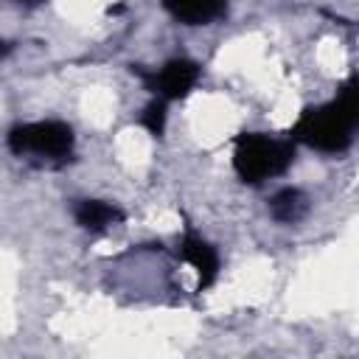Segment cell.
<instances>
[{
  "label": "cell",
  "mask_w": 359,
  "mask_h": 359,
  "mask_svg": "<svg viewBox=\"0 0 359 359\" xmlns=\"http://www.w3.org/2000/svg\"><path fill=\"white\" fill-rule=\"evenodd\" d=\"M269 213H272V219L280 222V224H297V222L309 213V196H306L300 188L286 185V188H280V191L272 194V199H269Z\"/></svg>",
  "instance_id": "cell-8"
},
{
  "label": "cell",
  "mask_w": 359,
  "mask_h": 359,
  "mask_svg": "<svg viewBox=\"0 0 359 359\" xmlns=\"http://www.w3.org/2000/svg\"><path fill=\"white\" fill-rule=\"evenodd\" d=\"M132 73L143 79L146 90H151L163 101H180L185 98L194 84L199 81V65L194 59H168L160 70H143L140 65H132Z\"/></svg>",
  "instance_id": "cell-4"
},
{
  "label": "cell",
  "mask_w": 359,
  "mask_h": 359,
  "mask_svg": "<svg viewBox=\"0 0 359 359\" xmlns=\"http://www.w3.org/2000/svg\"><path fill=\"white\" fill-rule=\"evenodd\" d=\"M294 160L292 137H269L264 132H241L233 149V168L241 182L261 185L269 177L283 174Z\"/></svg>",
  "instance_id": "cell-2"
},
{
  "label": "cell",
  "mask_w": 359,
  "mask_h": 359,
  "mask_svg": "<svg viewBox=\"0 0 359 359\" xmlns=\"http://www.w3.org/2000/svg\"><path fill=\"white\" fill-rule=\"evenodd\" d=\"M73 219L79 227H84L90 233H104L112 224L123 222V213L118 205H109L104 199H79L73 205Z\"/></svg>",
  "instance_id": "cell-7"
},
{
  "label": "cell",
  "mask_w": 359,
  "mask_h": 359,
  "mask_svg": "<svg viewBox=\"0 0 359 359\" xmlns=\"http://www.w3.org/2000/svg\"><path fill=\"white\" fill-rule=\"evenodd\" d=\"M180 258L196 269V289L199 292H208L216 283L219 266H222L219 264V252L202 236H196L194 230H185V236L180 241Z\"/></svg>",
  "instance_id": "cell-5"
},
{
  "label": "cell",
  "mask_w": 359,
  "mask_h": 359,
  "mask_svg": "<svg viewBox=\"0 0 359 359\" xmlns=\"http://www.w3.org/2000/svg\"><path fill=\"white\" fill-rule=\"evenodd\" d=\"M20 3H39V0H20Z\"/></svg>",
  "instance_id": "cell-11"
},
{
  "label": "cell",
  "mask_w": 359,
  "mask_h": 359,
  "mask_svg": "<svg viewBox=\"0 0 359 359\" xmlns=\"http://www.w3.org/2000/svg\"><path fill=\"white\" fill-rule=\"evenodd\" d=\"M230 0H163L165 11L182 25H210L227 11Z\"/></svg>",
  "instance_id": "cell-6"
},
{
  "label": "cell",
  "mask_w": 359,
  "mask_h": 359,
  "mask_svg": "<svg viewBox=\"0 0 359 359\" xmlns=\"http://www.w3.org/2000/svg\"><path fill=\"white\" fill-rule=\"evenodd\" d=\"M356 123H359V84L356 76H351L339 87L337 98L303 109V115L292 126V140L317 149L323 154H339L353 143Z\"/></svg>",
  "instance_id": "cell-1"
},
{
  "label": "cell",
  "mask_w": 359,
  "mask_h": 359,
  "mask_svg": "<svg viewBox=\"0 0 359 359\" xmlns=\"http://www.w3.org/2000/svg\"><path fill=\"white\" fill-rule=\"evenodd\" d=\"M6 146L17 157H34L39 163L62 165L73 157V129L62 121H31V123H17L6 135Z\"/></svg>",
  "instance_id": "cell-3"
},
{
  "label": "cell",
  "mask_w": 359,
  "mask_h": 359,
  "mask_svg": "<svg viewBox=\"0 0 359 359\" xmlns=\"http://www.w3.org/2000/svg\"><path fill=\"white\" fill-rule=\"evenodd\" d=\"M8 50H11V45H8V42H6V39H0V59H3V56H6V53H8Z\"/></svg>",
  "instance_id": "cell-10"
},
{
  "label": "cell",
  "mask_w": 359,
  "mask_h": 359,
  "mask_svg": "<svg viewBox=\"0 0 359 359\" xmlns=\"http://www.w3.org/2000/svg\"><path fill=\"white\" fill-rule=\"evenodd\" d=\"M165 118H168L165 101H163V98H154V101L146 104V109H143V115H140V123H143L154 137H160V135L165 132Z\"/></svg>",
  "instance_id": "cell-9"
}]
</instances>
